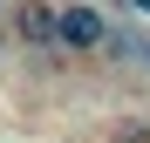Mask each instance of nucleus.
I'll list each match as a JSON object with an SVG mask.
<instances>
[{
	"label": "nucleus",
	"instance_id": "f257e3e1",
	"mask_svg": "<svg viewBox=\"0 0 150 143\" xmlns=\"http://www.w3.org/2000/svg\"><path fill=\"white\" fill-rule=\"evenodd\" d=\"M55 48H68V55H96V48H109V14L89 7V0L55 7Z\"/></svg>",
	"mask_w": 150,
	"mask_h": 143
},
{
	"label": "nucleus",
	"instance_id": "f03ea898",
	"mask_svg": "<svg viewBox=\"0 0 150 143\" xmlns=\"http://www.w3.org/2000/svg\"><path fill=\"white\" fill-rule=\"evenodd\" d=\"M14 34L28 48H55V0H14Z\"/></svg>",
	"mask_w": 150,
	"mask_h": 143
},
{
	"label": "nucleus",
	"instance_id": "7ed1b4c3",
	"mask_svg": "<svg viewBox=\"0 0 150 143\" xmlns=\"http://www.w3.org/2000/svg\"><path fill=\"white\" fill-rule=\"evenodd\" d=\"M109 55H116V61H143V68H150V34H109Z\"/></svg>",
	"mask_w": 150,
	"mask_h": 143
},
{
	"label": "nucleus",
	"instance_id": "20e7f679",
	"mask_svg": "<svg viewBox=\"0 0 150 143\" xmlns=\"http://www.w3.org/2000/svg\"><path fill=\"white\" fill-rule=\"evenodd\" d=\"M109 143H150V123H137V116H123V123L109 130Z\"/></svg>",
	"mask_w": 150,
	"mask_h": 143
},
{
	"label": "nucleus",
	"instance_id": "39448f33",
	"mask_svg": "<svg viewBox=\"0 0 150 143\" xmlns=\"http://www.w3.org/2000/svg\"><path fill=\"white\" fill-rule=\"evenodd\" d=\"M137 7H143V14H150V0H137Z\"/></svg>",
	"mask_w": 150,
	"mask_h": 143
},
{
	"label": "nucleus",
	"instance_id": "423d86ee",
	"mask_svg": "<svg viewBox=\"0 0 150 143\" xmlns=\"http://www.w3.org/2000/svg\"><path fill=\"white\" fill-rule=\"evenodd\" d=\"M0 14H7V0H0Z\"/></svg>",
	"mask_w": 150,
	"mask_h": 143
}]
</instances>
